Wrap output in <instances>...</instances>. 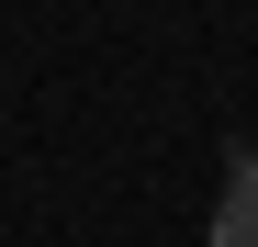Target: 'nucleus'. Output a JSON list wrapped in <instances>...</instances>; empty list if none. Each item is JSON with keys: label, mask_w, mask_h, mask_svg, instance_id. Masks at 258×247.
I'll list each match as a JSON object with an SVG mask.
<instances>
[{"label": "nucleus", "mask_w": 258, "mask_h": 247, "mask_svg": "<svg viewBox=\"0 0 258 247\" xmlns=\"http://www.w3.org/2000/svg\"><path fill=\"white\" fill-rule=\"evenodd\" d=\"M213 247H258V157H225V202H213Z\"/></svg>", "instance_id": "nucleus-1"}]
</instances>
